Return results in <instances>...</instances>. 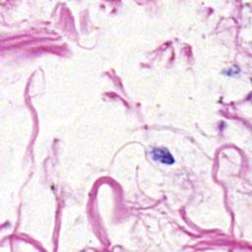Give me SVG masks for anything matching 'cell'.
Returning <instances> with one entry per match:
<instances>
[{"instance_id":"obj_1","label":"cell","mask_w":252,"mask_h":252,"mask_svg":"<svg viewBox=\"0 0 252 252\" xmlns=\"http://www.w3.org/2000/svg\"><path fill=\"white\" fill-rule=\"evenodd\" d=\"M151 154L155 161L160 162L161 163H163V164L170 165V164L175 163V162H176L174 157L170 153V151L165 148H155L152 150Z\"/></svg>"}]
</instances>
